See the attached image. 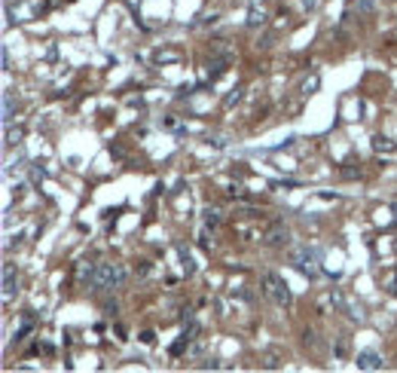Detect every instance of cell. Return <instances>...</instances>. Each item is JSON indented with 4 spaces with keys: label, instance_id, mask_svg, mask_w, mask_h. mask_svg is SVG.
I'll return each mask as SVG.
<instances>
[{
    "label": "cell",
    "instance_id": "cell-1",
    "mask_svg": "<svg viewBox=\"0 0 397 373\" xmlns=\"http://www.w3.org/2000/svg\"><path fill=\"white\" fill-rule=\"evenodd\" d=\"M125 266L122 263H98L95 266V276H92V285L98 288V291H113V288H119L122 282H125Z\"/></svg>",
    "mask_w": 397,
    "mask_h": 373
},
{
    "label": "cell",
    "instance_id": "cell-2",
    "mask_svg": "<svg viewBox=\"0 0 397 373\" xmlns=\"http://www.w3.org/2000/svg\"><path fill=\"white\" fill-rule=\"evenodd\" d=\"M263 294H266L275 306H281V309H287V306L294 303V294H290L287 282H284L278 272H266V276H263Z\"/></svg>",
    "mask_w": 397,
    "mask_h": 373
},
{
    "label": "cell",
    "instance_id": "cell-3",
    "mask_svg": "<svg viewBox=\"0 0 397 373\" xmlns=\"http://www.w3.org/2000/svg\"><path fill=\"white\" fill-rule=\"evenodd\" d=\"M290 263H294L306 279H318V272H321V266H318V260H315V251H309V248L294 251V254H290Z\"/></svg>",
    "mask_w": 397,
    "mask_h": 373
},
{
    "label": "cell",
    "instance_id": "cell-4",
    "mask_svg": "<svg viewBox=\"0 0 397 373\" xmlns=\"http://www.w3.org/2000/svg\"><path fill=\"white\" fill-rule=\"evenodd\" d=\"M266 245H272V248H281V245H290V230L284 227V223H272L269 230H266Z\"/></svg>",
    "mask_w": 397,
    "mask_h": 373
},
{
    "label": "cell",
    "instance_id": "cell-5",
    "mask_svg": "<svg viewBox=\"0 0 397 373\" xmlns=\"http://www.w3.org/2000/svg\"><path fill=\"white\" fill-rule=\"evenodd\" d=\"M281 361H284V349H281V346H272V349H266V352H263L260 367H263V370H278V367H281Z\"/></svg>",
    "mask_w": 397,
    "mask_h": 373
},
{
    "label": "cell",
    "instance_id": "cell-6",
    "mask_svg": "<svg viewBox=\"0 0 397 373\" xmlns=\"http://www.w3.org/2000/svg\"><path fill=\"white\" fill-rule=\"evenodd\" d=\"M174 251H177V257H180V266H183V272L187 276H196V257H193V251L183 245V242H174Z\"/></svg>",
    "mask_w": 397,
    "mask_h": 373
},
{
    "label": "cell",
    "instance_id": "cell-7",
    "mask_svg": "<svg viewBox=\"0 0 397 373\" xmlns=\"http://www.w3.org/2000/svg\"><path fill=\"white\" fill-rule=\"evenodd\" d=\"M355 364H358V370H382V355H376V352H358Z\"/></svg>",
    "mask_w": 397,
    "mask_h": 373
},
{
    "label": "cell",
    "instance_id": "cell-8",
    "mask_svg": "<svg viewBox=\"0 0 397 373\" xmlns=\"http://www.w3.org/2000/svg\"><path fill=\"white\" fill-rule=\"evenodd\" d=\"M373 150L376 153H397V144L391 141V138H385V135H373Z\"/></svg>",
    "mask_w": 397,
    "mask_h": 373
},
{
    "label": "cell",
    "instance_id": "cell-9",
    "mask_svg": "<svg viewBox=\"0 0 397 373\" xmlns=\"http://www.w3.org/2000/svg\"><path fill=\"white\" fill-rule=\"evenodd\" d=\"M15 291V269L12 263H3V297H12Z\"/></svg>",
    "mask_w": 397,
    "mask_h": 373
},
{
    "label": "cell",
    "instance_id": "cell-10",
    "mask_svg": "<svg viewBox=\"0 0 397 373\" xmlns=\"http://www.w3.org/2000/svg\"><path fill=\"white\" fill-rule=\"evenodd\" d=\"M242 92H245V86H232V89L223 95V107H235V104L242 101Z\"/></svg>",
    "mask_w": 397,
    "mask_h": 373
},
{
    "label": "cell",
    "instance_id": "cell-11",
    "mask_svg": "<svg viewBox=\"0 0 397 373\" xmlns=\"http://www.w3.org/2000/svg\"><path fill=\"white\" fill-rule=\"evenodd\" d=\"M202 223H205L208 230L220 227V211H217V208H205V211H202Z\"/></svg>",
    "mask_w": 397,
    "mask_h": 373
},
{
    "label": "cell",
    "instance_id": "cell-12",
    "mask_svg": "<svg viewBox=\"0 0 397 373\" xmlns=\"http://www.w3.org/2000/svg\"><path fill=\"white\" fill-rule=\"evenodd\" d=\"M12 113H15V98L6 92V95H3V122H6V126L12 122Z\"/></svg>",
    "mask_w": 397,
    "mask_h": 373
},
{
    "label": "cell",
    "instance_id": "cell-13",
    "mask_svg": "<svg viewBox=\"0 0 397 373\" xmlns=\"http://www.w3.org/2000/svg\"><path fill=\"white\" fill-rule=\"evenodd\" d=\"M266 21V15H263V9H257V6H251L248 9V28H260Z\"/></svg>",
    "mask_w": 397,
    "mask_h": 373
},
{
    "label": "cell",
    "instance_id": "cell-14",
    "mask_svg": "<svg viewBox=\"0 0 397 373\" xmlns=\"http://www.w3.org/2000/svg\"><path fill=\"white\" fill-rule=\"evenodd\" d=\"M21 138H24V129H6V147H12V144H21Z\"/></svg>",
    "mask_w": 397,
    "mask_h": 373
},
{
    "label": "cell",
    "instance_id": "cell-15",
    "mask_svg": "<svg viewBox=\"0 0 397 373\" xmlns=\"http://www.w3.org/2000/svg\"><path fill=\"white\" fill-rule=\"evenodd\" d=\"M376 0H349V9H358V12H370Z\"/></svg>",
    "mask_w": 397,
    "mask_h": 373
},
{
    "label": "cell",
    "instance_id": "cell-16",
    "mask_svg": "<svg viewBox=\"0 0 397 373\" xmlns=\"http://www.w3.org/2000/svg\"><path fill=\"white\" fill-rule=\"evenodd\" d=\"M342 175H346L349 181H355V178H361V165H355V162H346V165H342Z\"/></svg>",
    "mask_w": 397,
    "mask_h": 373
},
{
    "label": "cell",
    "instance_id": "cell-17",
    "mask_svg": "<svg viewBox=\"0 0 397 373\" xmlns=\"http://www.w3.org/2000/svg\"><path fill=\"white\" fill-rule=\"evenodd\" d=\"M303 346L306 349H318V334L315 331H303Z\"/></svg>",
    "mask_w": 397,
    "mask_h": 373
},
{
    "label": "cell",
    "instance_id": "cell-18",
    "mask_svg": "<svg viewBox=\"0 0 397 373\" xmlns=\"http://www.w3.org/2000/svg\"><path fill=\"white\" fill-rule=\"evenodd\" d=\"M187 343H190V340H183V337H180V340H177V343L168 349V355H171V358H180V355L187 352Z\"/></svg>",
    "mask_w": 397,
    "mask_h": 373
},
{
    "label": "cell",
    "instance_id": "cell-19",
    "mask_svg": "<svg viewBox=\"0 0 397 373\" xmlns=\"http://www.w3.org/2000/svg\"><path fill=\"white\" fill-rule=\"evenodd\" d=\"M315 89H318V77H312V80H306V83H303V95H312Z\"/></svg>",
    "mask_w": 397,
    "mask_h": 373
},
{
    "label": "cell",
    "instance_id": "cell-20",
    "mask_svg": "<svg viewBox=\"0 0 397 373\" xmlns=\"http://www.w3.org/2000/svg\"><path fill=\"white\" fill-rule=\"evenodd\" d=\"M220 367H223V364H220V361H214V358H208V361H202V364H199V370H220Z\"/></svg>",
    "mask_w": 397,
    "mask_h": 373
},
{
    "label": "cell",
    "instance_id": "cell-21",
    "mask_svg": "<svg viewBox=\"0 0 397 373\" xmlns=\"http://www.w3.org/2000/svg\"><path fill=\"white\" fill-rule=\"evenodd\" d=\"M135 272H138V276H150V260H138Z\"/></svg>",
    "mask_w": 397,
    "mask_h": 373
},
{
    "label": "cell",
    "instance_id": "cell-22",
    "mask_svg": "<svg viewBox=\"0 0 397 373\" xmlns=\"http://www.w3.org/2000/svg\"><path fill=\"white\" fill-rule=\"evenodd\" d=\"M116 312H119L116 300H107V303H104V315H116Z\"/></svg>",
    "mask_w": 397,
    "mask_h": 373
},
{
    "label": "cell",
    "instance_id": "cell-23",
    "mask_svg": "<svg viewBox=\"0 0 397 373\" xmlns=\"http://www.w3.org/2000/svg\"><path fill=\"white\" fill-rule=\"evenodd\" d=\"M156 61H177V52H159Z\"/></svg>",
    "mask_w": 397,
    "mask_h": 373
},
{
    "label": "cell",
    "instance_id": "cell-24",
    "mask_svg": "<svg viewBox=\"0 0 397 373\" xmlns=\"http://www.w3.org/2000/svg\"><path fill=\"white\" fill-rule=\"evenodd\" d=\"M141 343L153 346V343H156V334H153V331H144V334H141Z\"/></svg>",
    "mask_w": 397,
    "mask_h": 373
},
{
    "label": "cell",
    "instance_id": "cell-25",
    "mask_svg": "<svg viewBox=\"0 0 397 373\" xmlns=\"http://www.w3.org/2000/svg\"><path fill=\"white\" fill-rule=\"evenodd\" d=\"M336 358H346V340L336 343Z\"/></svg>",
    "mask_w": 397,
    "mask_h": 373
},
{
    "label": "cell",
    "instance_id": "cell-26",
    "mask_svg": "<svg viewBox=\"0 0 397 373\" xmlns=\"http://www.w3.org/2000/svg\"><path fill=\"white\" fill-rule=\"evenodd\" d=\"M388 294H391V297H397V272H394V279L388 282Z\"/></svg>",
    "mask_w": 397,
    "mask_h": 373
},
{
    "label": "cell",
    "instance_id": "cell-27",
    "mask_svg": "<svg viewBox=\"0 0 397 373\" xmlns=\"http://www.w3.org/2000/svg\"><path fill=\"white\" fill-rule=\"evenodd\" d=\"M220 21V15L217 12H211V15H205V24H217Z\"/></svg>",
    "mask_w": 397,
    "mask_h": 373
},
{
    "label": "cell",
    "instance_id": "cell-28",
    "mask_svg": "<svg viewBox=\"0 0 397 373\" xmlns=\"http://www.w3.org/2000/svg\"><path fill=\"white\" fill-rule=\"evenodd\" d=\"M303 3H306V9H315V6H318V0H303Z\"/></svg>",
    "mask_w": 397,
    "mask_h": 373
}]
</instances>
